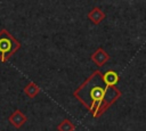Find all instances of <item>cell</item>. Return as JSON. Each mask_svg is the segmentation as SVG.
<instances>
[{
  "instance_id": "obj_4",
  "label": "cell",
  "mask_w": 146,
  "mask_h": 131,
  "mask_svg": "<svg viewBox=\"0 0 146 131\" xmlns=\"http://www.w3.org/2000/svg\"><path fill=\"white\" fill-rule=\"evenodd\" d=\"M8 121H9V123H10L13 126H15L16 129H19V128H22V126L26 123L27 117H26V115H25L21 109L17 108V109H15V110L9 115Z\"/></svg>"
},
{
  "instance_id": "obj_5",
  "label": "cell",
  "mask_w": 146,
  "mask_h": 131,
  "mask_svg": "<svg viewBox=\"0 0 146 131\" xmlns=\"http://www.w3.org/2000/svg\"><path fill=\"white\" fill-rule=\"evenodd\" d=\"M105 18H106L105 13H104L100 8H98V7H94V8L89 11V14H88V19H89L92 24H95V25L100 24Z\"/></svg>"
},
{
  "instance_id": "obj_1",
  "label": "cell",
  "mask_w": 146,
  "mask_h": 131,
  "mask_svg": "<svg viewBox=\"0 0 146 131\" xmlns=\"http://www.w3.org/2000/svg\"><path fill=\"white\" fill-rule=\"evenodd\" d=\"M73 96L92 117L97 118L122 96V92L115 85L108 84L103 73L96 69L73 91Z\"/></svg>"
},
{
  "instance_id": "obj_8",
  "label": "cell",
  "mask_w": 146,
  "mask_h": 131,
  "mask_svg": "<svg viewBox=\"0 0 146 131\" xmlns=\"http://www.w3.org/2000/svg\"><path fill=\"white\" fill-rule=\"evenodd\" d=\"M57 130H58V131H74V130H75V125H74L68 118H64V120L57 125Z\"/></svg>"
},
{
  "instance_id": "obj_6",
  "label": "cell",
  "mask_w": 146,
  "mask_h": 131,
  "mask_svg": "<svg viewBox=\"0 0 146 131\" xmlns=\"http://www.w3.org/2000/svg\"><path fill=\"white\" fill-rule=\"evenodd\" d=\"M39 92H40V88H39V85L36 84V83H34V82H29L25 87H24V93L29 97V98H34V97H36L38 95H39Z\"/></svg>"
},
{
  "instance_id": "obj_7",
  "label": "cell",
  "mask_w": 146,
  "mask_h": 131,
  "mask_svg": "<svg viewBox=\"0 0 146 131\" xmlns=\"http://www.w3.org/2000/svg\"><path fill=\"white\" fill-rule=\"evenodd\" d=\"M103 76H104V80H105L108 84H111V85H115V84L120 81L119 74H117L115 71H113V69H108V71L104 72V73H103Z\"/></svg>"
},
{
  "instance_id": "obj_2",
  "label": "cell",
  "mask_w": 146,
  "mask_h": 131,
  "mask_svg": "<svg viewBox=\"0 0 146 131\" xmlns=\"http://www.w3.org/2000/svg\"><path fill=\"white\" fill-rule=\"evenodd\" d=\"M21 42L6 28L0 30V62L6 63L21 49Z\"/></svg>"
},
{
  "instance_id": "obj_3",
  "label": "cell",
  "mask_w": 146,
  "mask_h": 131,
  "mask_svg": "<svg viewBox=\"0 0 146 131\" xmlns=\"http://www.w3.org/2000/svg\"><path fill=\"white\" fill-rule=\"evenodd\" d=\"M90 58H91V60L95 63V65H96L97 67H102V66H104V65L110 60V55H108L102 47H99V48H97V49L91 54Z\"/></svg>"
}]
</instances>
